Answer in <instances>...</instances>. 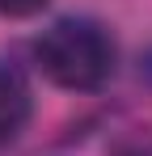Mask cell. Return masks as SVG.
<instances>
[{"label":"cell","instance_id":"7a4b0ae2","mask_svg":"<svg viewBox=\"0 0 152 156\" xmlns=\"http://www.w3.org/2000/svg\"><path fill=\"white\" fill-rule=\"evenodd\" d=\"M34 114V89H30V76H25L17 63H0V148L9 139H17Z\"/></svg>","mask_w":152,"mask_h":156},{"label":"cell","instance_id":"3957f363","mask_svg":"<svg viewBox=\"0 0 152 156\" xmlns=\"http://www.w3.org/2000/svg\"><path fill=\"white\" fill-rule=\"evenodd\" d=\"M51 0H0V13L4 17H34V13H42Z\"/></svg>","mask_w":152,"mask_h":156},{"label":"cell","instance_id":"6da1fadb","mask_svg":"<svg viewBox=\"0 0 152 156\" xmlns=\"http://www.w3.org/2000/svg\"><path fill=\"white\" fill-rule=\"evenodd\" d=\"M34 68L59 89L93 93L114 76L118 42L93 17H59L34 38Z\"/></svg>","mask_w":152,"mask_h":156}]
</instances>
